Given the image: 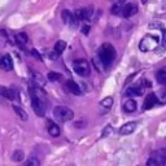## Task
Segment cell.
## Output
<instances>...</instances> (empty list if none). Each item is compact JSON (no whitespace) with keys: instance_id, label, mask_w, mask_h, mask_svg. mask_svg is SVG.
I'll return each instance as SVG.
<instances>
[{"instance_id":"6da1fadb","label":"cell","mask_w":166,"mask_h":166,"mask_svg":"<svg viewBox=\"0 0 166 166\" xmlns=\"http://www.w3.org/2000/svg\"><path fill=\"white\" fill-rule=\"evenodd\" d=\"M29 93L31 97V106L35 112V114L38 117H43L46 114V103H47V97H46V92L42 91L39 86H35L34 83H30L29 86Z\"/></svg>"},{"instance_id":"7a4b0ae2","label":"cell","mask_w":166,"mask_h":166,"mask_svg":"<svg viewBox=\"0 0 166 166\" xmlns=\"http://www.w3.org/2000/svg\"><path fill=\"white\" fill-rule=\"evenodd\" d=\"M97 56L100 57V60H101L104 68H108V66H110V64L115 59V49H114V47L112 44L105 43V44H103L101 47L99 48Z\"/></svg>"},{"instance_id":"3957f363","label":"cell","mask_w":166,"mask_h":166,"mask_svg":"<svg viewBox=\"0 0 166 166\" xmlns=\"http://www.w3.org/2000/svg\"><path fill=\"white\" fill-rule=\"evenodd\" d=\"M53 115H55V118L59 122H68V121L73 119L74 113H73V110H71V109H69L68 106L59 105V106H55Z\"/></svg>"},{"instance_id":"277c9868","label":"cell","mask_w":166,"mask_h":166,"mask_svg":"<svg viewBox=\"0 0 166 166\" xmlns=\"http://www.w3.org/2000/svg\"><path fill=\"white\" fill-rule=\"evenodd\" d=\"M73 68L74 71L81 75V77H88L91 74V69H90V64L87 62V60L84 59H78L73 62Z\"/></svg>"},{"instance_id":"5b68a950","label":"cell","mask_w":166,"mask_h":166,"mask_svg":"<svg viewBox=\"0 0 166 166\" xmlns=\"http://www.w3.org/2000/svg\"><path fill=\"white\" fill-rule=\"evenodd\" d=\"M166 164V150H157V152L152 153L147 161L148 166H160Z\"/></svg>"},{"instance_id":"8992f818","label":"cell","mask_w":166,"mask_h":166,"mask_svg":"<svg viewBox=\"0 0 166 166\" xmlns=\"http://www.w3.org/2000/svg\"><path fill=\"white\" fill-rule=\"evenodd\" d=\"M138 12V7H136L135 4H131V3H128V4H125L123 7H122V12L121 14L125 18H128V17H131L134 16V14Z\"/></svg>"},{"instance_id":"52a82bcc","label":"cell","mask_w":166,"mask_h":166,"mask_svg":"<svg viewBox=\"0 0 166 166\" xmlns=\"http://www.w3.org/2000/svg\"><path fill=\"white\" fill-rule=\"evenodd\" d=\"M158 99L156 96V93H149V95L146 97V100H144V105H143V109L144 110H149L152 109V108L157 104Z\"/></svg>"},{"instance_id":"ba28073f","label":"cell","mask_w":166,"mask_h":166,"mask_svg":"<svg viewBox=\"0 0 166 166\" xmlns=\"http://www.w3.org/2000/svg\"><path fill=\"white\" fill-rule=\"evenodd\" d=\"M92 13H93V11L91 8H83V9H78L74 14L77 16L78 20L83 21V20H90L91 16H92Z\"/></svg>"},{"instance_id":"9c48e42d","label":"cell","mask_w":166,"mask_h":166,"mask_svg":"<svg viewBox=\"0 0 166 166\" xmlns=\"http://www.w3.org/2000/svg\"><path fill=\"white\" fill-rule=\"evenodd\" d=\"M66 86H68V88L69 91L73 93V95H77V96H81L82 95V90L81 87L78 86V83L75 81H73V79H69V81L66 82Z\"/></svg>"},{"instance_id":"30bf717a","label":"cell","mask_w":166,"mask_h":166,"mask_svg":"<svg viewBox=\"0 0 166 166\" xmlns=\"http://www.w3.org/2000/svg\"><path fill=\"white\" fill-rule=\"evenodd\" d=\"M0 68L3 70H12L13 69V61H12L9 55H5L2 57V60H0Z\"/></svg>"},{"instance_id":"8fae6325","label":"cell","mask_w":166,"mask_h":166,"mask_svg":"<svg viewBox=\"0 0 166 166\" xmlns=\"http://www.w3.org/2000/svg\"><path fill=\"white\" fill-rule=\"evenodd\" d=\"M136 128V122H128V123H125L119 128V134L121 135H130L131 132L135 131Z\"/></svg>"},{"instance_id":"7c38bea8","label":"cell","mask_w":166,"mask_h":166,"mask_svg":"<svg viewBox=\"0 0 166 166\" xmlns=\"http://www.w3.org/2000/svg\"><path fill=\"white\" fill-rule=\"evenodd\" d=\"M31 79H33L34 84L39 86V87H44L46 79H44V77H43L40 73H38V71H31Z\"/></svg>"},{"instance_id":"4fadbf2b","label":"cell","mask_w":166,"mask_h":166,"mask_svg":"<svg viewBox=\"0 0 166 166\" xmlns=\"http://www.w3.org/2000/svg\"><path fill=\"white\" fill-rule=\"evenodd\" d=\"M47 130H48V134L51 136H53V138H57V136L60 135V127L56 123H53V122H48Z\"/></svg>"},{"instance_id":"5bb4252c","label":"cell","mask_w":166,"mask_h":166,"mask_svg":"<svg viewBox=\"0 0 166 166\" xmlns=\"http://www.w3.org/2000/svg\"><path fill=\"white\" fill-rule=\"evenodd\" d=\"M0 95L4 96L5 99H8V100H13L14 97H16V95H14V91L8 88V87H0Z\"/></svg>"},{"instance_id":"9a60e30c","label":"cell","mask_w":166,"mask_h":166,"mask_svg":"<svg viewBox=\"0 0 166 166\" xmlns=\"http://www.w3.org/2000/svg\"><path fill=\"white\" fill-rule=\"evenodd\" d=\"M13 110H14V113H16L22 121H27L29 115H27V113H26V110L24 109V108H21L18 105H13Z\"/></svg>"},{"instance_id":"2e32d148","label":"cell","mask_w":166,"mask_h":166,"mask_svg":"<svg viewBox=\"0 0 166 166\" xmlns=\"http://www.w3.org/2000/svg\"><path fill=\"white\" fill-rule=\"evenodd\" d=\"M16 42H17L18 46L25 47L27 44V42H29V38H27V35L25 33H20V34L16 35Z\"/></svg>"},{"instance_id":"e0dca14e","label":"cell","mask_w":166,"mask_h":166,"mask_svg":"<svg viewBox=\"0 0 166 166\" xmlns=\"http://www.w3.org/2000/svg\"><path fill=\"white\" fill-rule=\"evenodd\" d=\"M156 79L160 84H166V68H162V69H160L157 71Z\"/></svg>"},{"instance_id":"ac0fdd59","label":"cell","mask_w":166,"mask_h":166,"mask_svg":"<svg viewBox=\"0 0 166 166\" xmlns=\"http://www.w3.org/2000/svg\"><path fill=\"white\" fill-rule=\"evenodd\" d=\"M123 109L127 113L135 112L136 110V101H135V100H127V101L125 103V105H123Z\"/></svg>"},{"instance_id":"d6986e66","label":"cell","mask_w":166,"mask_h":166,"mask_svg":"<svg viewBox=\"0 0 166 166\" xmlns=\"http://www.w3.org/2000/svg\"><path fill=\"white\" fill-rule=\"evenodd\" d=\"M123 2H125V0H117V3L112 7L110 13L114 14V16H118V14H121V12H122V4H123Z\"/></svg>"},{"instance_id":"ffe728a7","label":"cell","mask_w":166,"mask_h":166,"mask_svg":"<svg viewBox=\"0 0 166 166\" xmlns=\"http://www.w3.org/2000/svg\"><path fill=\"white\" fill-rule=\"evenodd\" d=\"M73 16H74V13H71L70 11H68V9H64L62 11V13H61V18H62V21L65 24H70V21H71V18H73Z\"/></svg>"},{"instance_id":"44dd1931","label":"cell","mask_w":166,"mask_h":166,"mask_svg":"<svg viewBox=\"0 0 166 166\" xmlns=\"http://www.w3.org/2000/svg\"><path fill=\"white\" fill-rule=\"evenodd\" d=\"M24 157H25V153H24V150H21V149H17V150H14L13 152V156H12V160L14 162H21L24 160Z\"/></svg>"},{"instance_id":"7402d4cb","label":"cell","mask_w":166,"mask_h":166,"mask_svg":"<svg viewBox=\"0 0 166 166\" xmlns=\"http://www.w3.org/2000/svg\"><path fill=\"white\" fill-rule=\"evenodd\" d=\"M66 48V42H64V40H59V42H56V44H55V51L57 53H62L64 52V49Z\"/></svg>"},{"instance_id":"603a6c76","label":"cell","mask_w":166,"mask_h":166,"mask_svg":"<svg viewBox=\"0 0 166 166\" xmlns=\"http://www.w3.org/2000/svg\"><path fill=\"white\" fill-rule=\"evenodd\" d=\"M92 64L95 65V68H96V70H97V71H103V69H105L99 56H95V57H93V59H92Z\"/></svg>"},{"instance_id":"cb8c5ba5","label":"cell","mask_w":166,"mask_h":166,"mask_svg":"<svg viewBox=\"0 0 166 166\" xmlns=\"http://www.w3.org/2000/svg\"><path fill=\"white\" fill-rule=\"evenodd\" d=\"M126 95L127 96H140L141 95V90L140 88H138V87H131V88H128L127 91H126Z\"/></svg>"},{"instance_id":"d4e9b609","label":"cell","mask_w":166,"mask_h":166,"mask_svg":"<svg viewBox=\"0 0 166 166\" xmlns=\"http://www.w3.org/2000/svg\"><path fill=\"white\" fill-rule=\"evenodd\" d=\"M112 104H113V97H110V96L105 97L104 100H101V103H100V105H101L103 108H105V109H109V108L112 106Z\"/></svg>"},{"instance_id":"484cf974","label":"cell","mask_w":166,"mask_h":166,"mask_svg":"<svg viewBox=\"0 0 166 166\" xmlns=\"http://www.w3.org/2000/svg\"><path fill=\"white\" fill-rule=\"evenodd\" d=\"M47 78L49 79V81H52V82H56V81H59V79L61 78V74L60 73H56V71H49Z\"/></svg>"},{"instance_id":"4316f807","label":"cell","mask_w":166,"mask_h":166,"mask_svg":"<svg viewBox=\"0 0 166 166\" xmlns=\"http://www.w3.org/2000/svg\"><path fill=\"white\" fill-rule=\"evenodd\" d=\"M26 166H39L40 165V161L38 160V158H35V157H30L29 160L25 162Z\"/></svg>"},{"instance_id":"83f0119b","label":"cell","mask_w":166,"mask_h":166,"mask_svg":"<svg viewBox=\"0 0 166 166\" xmlns=\"http://www.w3.org/2000/svg\"><path fill=\"white\" fill-rule=\"evenodd\" d=\"M157 99H158V101H160L161 104H165L166 103V90H162L158 92V95H156Z\"/></svg>"},{"instance_id":"f1b7e54d","label":"cell","mask_w":166,"mask_h":166,"mask_svg":"<svg viewBox=\"0 0 166 166\" xmlns=\"http://www.w3.org/2000/svg\"><path fill=\"white\" fill-rule=\"evenodd\" d=\"M112 131H113V128H112V126H109V125H108L104 130H103V136H108V135H109V134H112Z\"/></svg>"},{"instance_id":"f546056e","label":"cell","mask_w":166,"mask_h":166,"mask_svg":"<svg viewBox=\"0 0 166 166\" xmlns=\"http://www.w3.org/2000/svg\"><path fill=\"white\" fill-rule=\"evenodd\" d=\"M88 31H90V26H88V25H84V26L82 27V33H83L84 35H88Z\"/></svg>"},{"instance_id":"4dcf8cb0","label":"cell","mask_w":166,"mask_h":166,"mask_svg":"<svg viewBox=\"0 0 166 166\" xmlns=\"http://www.w3.org/2000/svg\"><path fill=\"white\" fill-rule=\"evenodd\" d=\"M75 126H77V127H84V123L82 125V122H77Z\"/></svg>"},{"instance_id":"1f68e13d","label":"cell","mask_w":166,"mask_h":166,"mask_svg":"<svg viewBox=\"0 0 166 166\" xmlns=\"http://www.w3.org/2000/svg\"><path fill=\"white\" fill-rule=\"evenodd\" d=\"M164 43H165V47H166V31H164Z\"/></svg>"}]
</instances>
